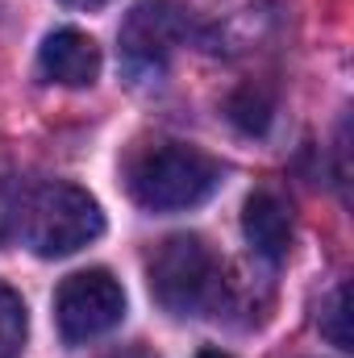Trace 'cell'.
<instances>
[{
	"instance_id": "obj_1",
	"label": "cell",
	"mask_w": 354,
	"mask_h": 358,
	"mask_svg": "<svg viewBox=\"0 0 354 358\" xmlns=\"http://www.w3.org/2000/svg\"><path fill=\"white\" fill-rule=\"evenodd\" d=\"M125 187L150 213L196 208L221 187V163L183 142H155L129 159Z\"/></svg>"
},
{
	"instance_id": "obj_2",
	"label": "cell",
	"mask_w": 354,
	"mask_h": 358,
	"mask_svg": "<svg viewBox=\"0 0 354 358\" xmlns=\"http://www.w3.org/2000/svg\"><path fill=\"white\" fill-rule=\"evenodd\" d=\"M17 234L38 259H67L104 234V213L76 183H38L25 192Z\"/></svg>"
},
{
	"instance_id": "obj_3",
	"label": "cell",
	"mask_w": 354,
	"mask_h": 358,
	"mask_svg": "<svg viewBox=\"0 0 354 358\" xmlns=\"http://www.w3.org/2000/svg\"><path fill=\"white\" fill-rule=\"evenodd\" d=\"M146 279H150V296L171 317H200V313L217 308L225 271L204 238L176 234L163 246H155V255L146 263Z\"/></svg>"
},
{
	"instance_id": "obj_4",
	"label": "cell",
	"mask_w": 354,
	"mask_h": 358,
	"mask_svg": "<svg viewBox=\"0 0 354 358\" xmlns=\"http://www.w3.org/2000/svg\"><path fill=\"white\" fill-rule=\"evenodd\" d=\"M121 71L134 88H159L171 55L187 42V21L179 0H138L121 21Z\"/></svg>"
},
{
	"instance_id": "obj_5",
	"label": "cell",
	"mask_w": 354,
	"mask_h": 358,
	"mask_svg": "<svg viewBox=\"0 0 354 358\" xmlns=\"http://www.w3.org/2000/svg\"><path fill=\"white\" fill-rule=\"evenodd\" d=\"M187 42L208 55H246L275 25L267 0H187L183 4Z\"/></svg>"
},
{
	"instance_id": "obj_6",
	"label": "cell",
	"mask_w": 354,
	"mask_h": 358,
	"mask_svg": "<svg viewBox=\"0 0 354 358\" xmlns=\"http://www.w3.org/2000/svg\"><path fill=\"white\" fill-rule=\"evenodd\" d=\"M125 317V287L108 271H76L55 292V321L63 342L80 346L108 329H117Z\"/></svg>"
},
{
	"instance_id": "obj_7",
	"label": "cell",
	"mask_w": 354,
	"mask_h": 358,
	"mask_svg": "<svg viewBox=\"0 0 354 358\" xmlns=\"http://www.w3.org/2000/svg\"><path fill=\"white\" fill-rule=\"evenodd\" d=\"M38 76L46 84H63V88H88L100 76V46L92 42L84 29H55L46 34L42 50H38Z\"/></svg>"
},
{
	"instance_id": "obj_8",
	"label": "cell",
	"mask_w": 354,
	"mask_h": 358,
	"mask_svg": "<svg viewBox=\"0 0 354 358\" xmlns=\"http://www.w3.org/2000/svg\"><path fill=\"white\" fill-rule=\"evenodd\" d=\"M242 234L267 263H283L292 246V204L275 192H255L242 208Z\"/></svg>"
},
{
	"instance_id": "obj_9",
	"label": "cell",
	"mask_w": 354,
	"mask_h": 358,
	"mask_svg": "<svg viewBox=\"0 0 354 358\" xmlns=\"http://www.w3.org/2000/svg\"><path fill=\"white\" fill-rule=\"evenodd\" d=\"M271 113H275V100H271V92L259 88V84L238 88L229 96V104H225V117H229L242 134H263L267 125H271Z\"/></svg>"
},
{
	"instance_id": "obj_10",
	"label": "cell",
	"mask_w": 354,
	"mask_h": 358,
	"mask_svg": "<svg viewBox=\"0 0 354 358\" xmlns=\"http://www.w3.org/2000/svg\"><path fill=\"white\" fill-rule=\"evenodd\" d=\"M25 334H29L25 304H21V296L8 283H0V358H21Z\"/></svg>"
},
{
	"instance_id": "obj_11",
	"label": "cell",
	"mask_w": 354,
	"mask_h": 358,
	"mask_svg": "<svg viewBox=\"0 0 354 358\" xmlns=\"http://www.w3.org/2000/svg\"><path fill=\"white\" fill-rule=\"evenodd\" d=\"M321 334H325L338 350H354L351 346V287H346V283L330 296V304H325V313H321Z\"/></svg>"
},
{
	"instance_id": "obj_12",
	"label": "cell",
	"mask_w": 354,
	"mask_h": 358,
	"mask_svg": "<svg viewBox=\"0 0 354 358\" xmlns=\"http://www.w3.org/2000/svg\"><path fill=\"white\" fill-rule=\"evenodd\" d=\"M25 183H17L13 176H0V246L8 238H17L21 229V204H25Z\"/></svg>"
},
{
	"instance_id": "obj_13",
	"label": "cell",
	"mask_w": 354,
	"mask_h": 358,
	"mask_svg": "<svg viewBox=\"0 0 354 358\" xmlns=\"http://www.w3.org/2000/svg\"><path fill=\"white\" fill-rule=\"evenodd\" d=\"M108 358H159V355L146 350V346H129V350H117V355H108Z\"/></svg>"
},
{
	"instance_id": "obj_14",
	"label": "cell",
	"mask_w": 354,
	"mask_h": 358,
	"mask_svg": "<svg viewBox=\"0 0 354 358\" xmlns=\"http://www.w3.org/2000/svg\"><path fill=\"white\" fill-rule=\"evenodd\" d=\"M63 4H71V8H104L108 0H63Z\"/></svg>"
},
{
	"instance_id": "obj_15",
	"label": "cell",
	"mask_w": 354,
	"mask_h": 358,
	"mask_svg": "<svg viewBox=\"0 0 354 358\" xmlns=\"http://www.w3.org/2000/svg\"><path fill=\"white\" fill-rule=\"evenodd\" d=\"M200 358H229V355H221V350H200Z\"/></svg>"
}]
</instances>
